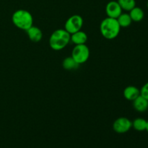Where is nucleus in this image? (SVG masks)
Listing matches in <instances>:
<instances>
[{
    "instance_id": "1",
    "label": "nucleus",
    "mask_w": 148,
    "mask_h": 148,
    "mask_svg": "<svg viewBox=\"0 0 148 148\" xmlns=\"http://www.w3.org/2000/svg\"><path fill=\"white\" fill-rule=\"evenodd\" d=\"M121 27L116 19L107 17L101 21L100 25V31L105 38L113 40L119 36Z\"/></svg>"
},
{
    "instance_id": "2",
    "label": "nucleus",
    "mask_w": 148,
    "mask_h": 148,
    "mask_svg": "<svg viewBox=\"0 0 148 148\" xmlns=\"http://www.w3.org/2000/svg\"><path fill=\"white\" fill-rule=\"evenodd\" d=\"M70 36L65 29H57L49 38V46L54 51L64 49L70 42Z\"/></svg>"
},
{
    "instance_id": "3",
    "label": "nucleus",
    "mask_w": 148,
    "mask_h": 148,
    "mask_svg": "<svg viewBox=\"0 0 148 148\" xmlns=\"http://www.w3.org/2000/svg\"><path fill=\"white\" fill-rule=\"evenodd\" d=\"M13 24L23 30H27L33 25V17L31 13L25 10H17L12 16Z\"/></svg>"
},
{
    "instance_id": "4",
    "label": "nucleus",
    "mask_w": 148,
    "mask_h": 148,
    "mask_svg": "<svg viewBox=\"0 0 148 148\" xmlns=\"http://www.w3.org/2000/svg\"><path fill=\"white\" fill-rule=\"evenodd\" d=\"M72 58L79 65L85 63L90 56V49L85 44L75 45L72 51Z\"/></svg>"
},
{
    "instance_id": "5",
    "label": "nucleus",
    "mask_w": 148,
    "mask_h": 148,
    "mask_svg": "<svg viewBox=\"0 0 148 148\" xmlns=\"http://www.w3.org/2000/svg\"><path fill=\"white\" fill-rule=\"evenodd\" d=\"M82 25H83L82 17L79 14H74L70 16L65 22L64 29L71 35L81 30Z\"/></svg>"
},
{
    "instance_id": "6",
    "label": "nucleus",
    "mask_w": 148,
    "mask_h": 148,
    "mask_svg": "<svg viewBox=\"0 0 148 148\" xmlns=\"http://www.w3.org/2000/svg\"><path fill=\"white\" fill-rule=\"evenodd\" d=\"M132 127V122L126 117H119L113 124V129L114 132L118 134H124L131 130Z\"/></svg>"
},
{
    "instance_id": "7",
    "label": "nucleus",
    "mask_w": 148,
    "mask_h": 148,
    "mask_svg": "<svg viewBox=\"0 0 148 148\" xmlns=\"http://www.w3.org/2000/svg\"><path fill=\"white\" fill-rule=\"evenodd\" d=\"M122 9L117 1H111L106 6V13L107 17L117 19L122 13Z\"/></svg>"
},
{
    "instance_id": "8",
    "label": "nucleus",
    "mask_w": 148,
    "mask_h": 148,
    "mask_svg": "<svg viewBox=\"0 0 148 148\" xmlns=\"http://www.w3.org/2000/svg\"><path fill=\"white\" fill-rule=\"evenodd\" d=\"M123 95L127 101H133L140 95V90L134 85H129L124 90Z\"/></svg>"
},
{
    "instance_id": "9",
    "label": "nucleus",
    "mask_w": 148,
    "mask_h": 148,
    "mask_svg": "<svg viewBox=\"0 0 148 148\" xmlns=\"http://www.w3.org/2000/svg\"><path fill=\"white\" fill-rule=\"evenodd\" d=\"M26 32H27V35L29 39L31 41L35 42V43L40 41L43 37V33H42L41 30L36 26H31L28 30H26Z\"/></svg>"
},
{
    "instance_id": "10",
    "label": "nucleus",
    "mask_w": 148,
    "mask_h": 148,
    "mask_svg": "<svg viewBox=\"0 0 148 148\" xmlns=\"http://www.w3.org/2000/svg\"><path fill=\"white\" fill-rule=\"evenodd\" d=\"M132 102L133 107L138 112H145L148 109V101L141 95H139Z\"/></svg>"
},
{
    "instance_id": "11",
    "label": "nucleus",
    "mask_w": 148,
    "mask_h": 148,
    "mask_svg": "<svg viewBox=\"0 0 148 148\" xmlns=\"http://www.w3.org/2000/svg\"><path fill=\"white\" fill-rule=\"evenodd\" d=\"M87 40H88V36L85 32L82 30H79L76 33L71 34L70 41L75 43V45L85 44Z\"/></svg>"
},
{
    "instance_id": "12",
    "label": "nucleus",
    "mask_w": 148,
    "mask_h": 148,
    "mask_svg": "<svg viewBox=\"0 0 148 148\" xmlns=\"http://www.w3.org/2000/svg\"><path fill=\"white\" fill-rule=\"evenodd\" d=\"M129 14H130L132 20L134 22H137V23L142 21L145 16V13L143 9L138 7H134L132 10H130Z\"/></svg>"
},
{
    "instance_id": "13",
    "label": "nucleus",
    "mask_w": 148,
    "mask_h": 148,
    "mask_svg": "<svg viewBox=\"0 0 148 148\" xmlns=\"http://www.w3.org/2000/svg\"><path fill=\"white\" fill-rule=\"evenodd\" d=\"M62 66H63L64 69L70 71L77 69V67L79 66V64L75 62V59L72 56H68V57H66L63 60Z\"/></svg>"
},
{
    "instance_id": "14",
    "label": "nucleus",
    "mask_w": 148,
    "mask_h": 148,
    "mask_svg": "<svg viewBox=\"0 0 148 148\" xmlns=\"http://www.w3.org/2000/svg\"><path fill=\"white\" fill-rule=\"evenodd\" d=\"M116 20L121 27H129L132 23V20L130 14L127 13H121Z\"/></svg>"
},
{
    "instance_id": "15",
    "label": "nucleus",
    "mask_w": 148,
    "mask_h": 148,
    "mask_svg": "<svg viewBox=\"0 0 148 148\" xmlns=\"http://www.w3.org/2000/svg\"><path fill=\"white\" fill-rule=\"evenodd\" d=\"M132 127L138 132H143L146 130L147 121L143 118H137L132 121Z\"/></svg>"
},
{
    "instance_id": "16",
    "label": "nucleus",
    "mask_w": 148,
    "mask_h": 148,
    "mask_svg": "<svg viewBox=\"0 0 148 148\" xmlns=\"http://www.w3.org/2000/svg\"><path fill=\"white\" fill-rule=\"evenodd\" d=\"M117 1L122 10H125L127 12H130L134 7H136L135 0H117Z\"/></svg>"
},
{
    "instance_id": "17",
    "label": "nucleus",
    "mask_w": 148,
    "mask_h": 148,
    "mask_svg": "<svg viewBox=\"0 0 148 148\" xmlns=\"http://www.w3.org/2000/svg\"><path fill=\"white\" fill-rule=\"evenodd\" d=\"M140 95L148 101V82L142 87L140 90Z\"/></svg>"
},
{
    "instance_id": "18",
    "label": "nucleus",
    "mask_w": 148,
    "mask_h": 148,
    "mask_svg": "<svg viewBox=\"0 0 148 148\" xmlns=\"http://www.w3.org/2000/svg\"><path fill=\"white\" fill-rule=\"evenodd\" d=\"M146 131L148 132V121H147V127H146Z\"/></svg>"
},
{
    "instance_id": "19",
    "label": "nucleus",
    "mask_w": 148,
    "mask_h": 148,
    "mask_svg": "<svg viewBox=\"0 0 148 148\" xmlns=\"http://www.w3.org/2000/svg\"><path fill=\"white\" fill-rule=\"evenodd\" d=\"M147 9H148V1H147Z\"/></svg>"
}]
</instances>
